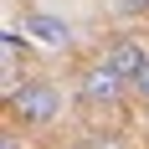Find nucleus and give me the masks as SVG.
<instances>
[{
    "mask_svg": "<svg viewBox=\"0 0 149 149\" xmlns=\"http://www.w3.org/2000/svg\"><path fill=\"white\" fill-rule=\"evenodd\" d=\"M10 103H15V113L31 118V123H52V118L62 113V98H57L52 82H26V88H15Z\"/></svg>",
    "mask_w": 149,
    "mask_h": 149,
    "instance_id": "f257e3e1",
    "label": "nucleus"
},
{
    "mask_svg": "<svg viewBox=\"0 0 149 149\" xmlns=\"http://www.w3.org/2000/svg\"><path fill=\"white\" fill-rule=\"evenodd\" d=\"M129 82V77L113 67V62H98V67H88L82 72V82H77V93L88 98V103H108V98H118V88Z\"/></svg>",
    "mask_w": 149,
    "mask_h": 149,
    "instance_id": "f03ea898",
    "label": "nucleus"
},
{
    "mask_svg": "<svg viewBox=\"0 0 149 149\" xmlns=\"http://www.w3.org/2000/svg\"><path fill=\"white\" fill-rule=\"evenodd\" d=\"M103 62H113V67L129 77V82H134V77H144V67H149V57H144V46H139V41H118Z\"/></svg>",
    "mask_w": 149,
    "mask_h": 149,
    "instance_id": "7ed1b4c3",
    "label": "nucleus"
},
{
    "mask_svg": "<svg viewBox=\"0 0 149 149\" xmlns=\"http://www.w3.org/2000/svg\"><path fill=\"white\" fill-rule=\"evenodd\" d=\"M26 31H31L41 46H67V21H57V15H31Z\"/></svg>",
    "mask_w": 149,
    "mask_h": 149,
    "instance_id": "20e7f679",
    "label": "nucleus"
},
{
    "mask_svg": "<svg viewBox=\"0 0 149 149\" xmlns=\"http://www.w3.org/2000/svg\"><path fill=\"white\" fill-rule=\"evenodd\" d=\"M118 10H123V15H144V10H149V0H118Z\"/></svg>",
    "mask_w": 149,
    "mask_h": 149,
    "instance_id": "39448f33",
    "label": "nucleus"
},
{
    "mask_svg": "<svg viewBox=\"0 0 149 149\" xmlns=\"http://www.w3.org/2000/svg\"><path fill=\"white\" fill-rule=\"evenodd\" d=\"M134 88H139V98H149V67H144V77H134Z\"/></svg>",
    "mask_w": 149,
    "mask_h": 149,
    "instance_id": "423d86ee",
    "label": "nucleus"
},
{
    "mask_svg": "<svg viewBox=\"0 0 149 149\" xmlns=\"http://www.w3.org/2000/svg\"><path fill=\"white\" fill-rule=\"evenodd\" d=\"M88 149H123V144H108V139H103V144H88Z\"/></svg>",
    "mask_w": 149,
    "mask_h": 149,
    "instance_id": "0eeeda50",
    "label": "nucleus"
}]
</instances>
